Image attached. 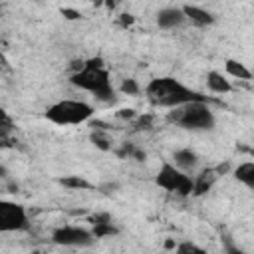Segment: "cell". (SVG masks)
<instances>
[{
  "label": "cell",
  "mask_w": 254,
  "mask_h": 254,
  "mask_svg": "<svg viewBox=\"0 0 254 254\" xmlns=\"http://www.w3.org/2000/svg\"><path fill=\"white\" fill-rule=\"evenodd\" d=\"M145 95L153 107H165V109H175L190 101H210L200 91L185 85L183 81L171 75L153 77L145 87Z\"/></svg>",
  "instance_id": "cell-1"
},
{
  "label": "cell",
  "mask_w": 254,
  "mask_h": 254,
  "mask_svg": "<svg viewBox=\"0 0 254 254\" xmlns=\"http://www.w3.org/2000/svg\"><path fill=\"white\" fill-rule=\"evenodd\" d=\"M69 81L75 87H79L83 91H89L99 101L107 103V101L115 99V87L111 83L109 69H107V65H105V62L101 58L83 60L81 67L71 73Z\"/></svg>",
  "instance_id": "cell-2"
},
{
  "label": "cell",
  "mask_w": 254,
  "mask_h": 254,
  "mask_svg": "<svg viewBox=\"0 0 254 254\" xmlns=\"http://www.w3.org/2000/svg\"><path fill=\"white\" fill-rule=\"evenodd\" d=\"M167 119L187 131H210L216 125V117L208 107V101H190L169 111Z\"/></svg>",
  "instance_id": "cell-3"
},
{
  "label": "cell",
  "mask_w": 254,
  "mask_h": 254,
  "mask_svg": "<svg viewBox=\"0 0 254 254\" xmlns=\"http://www.w3.org/2000/svg\"><path fill=\"white\" fill-rule=\"evenodd\" d=\"M44 117L54 123V125H79V123H85L93 117V107L85 101H79V99H62V101H56L52 103Z\"/></svg>",
  "instance_id": "cell-4"
},
{
  "label": "cell",
  "mask_w": 254,
  "mask_h": 254,
  "mask_svg": "<svg viewBox=\"0 0 254 254\" xmlns=\"http://www.w3.org/2000/svg\"><path fill=\"white\" fill-rule=\"evenodd\" d=\"M155 185L161 187L163 190L179 194V196H192L194 179L190 175H187V171L177 167L175 163L163 161L155 175Z\"/></svg>",
  "instance_id": "cell-5"
},
{
  "label": "cell",
  "mask_w": 254,
  "mask_h": 254,
  "mask_svg": "<svg viewBox=\"0 0 254 254\" xmlns=\"http://www.w3.org/2000/svg\"><path fill=\"white\" fill-rule=\"evenodd\" d=\"M30 228L28 212L14 200H0V232H22Z\"/></svg>",
  "instance_id": "cell-6"
},
{
  "label": "cell",
  "mask_w": 254,
  "mask_h": 254,
  "mask_svg": "<svg viewBox=\"0 0 254 254\" xmlns=\"http://www.w3.org/2000/svg\"><path fill=\"white\" fill-rule=\"evenodd\" d=\"M93 240H95L93 232L83 226L64 224V226L54 228L52 232V242L58 246H67V248H87L93 244Z\"/></svg>",
  "instance_id": "cell-7"
},
{
  "label": "cell",
  "mask_w": 254,
  "mask_h": 254,
  "mask_svg": "<svg viewBox=\"0 0 254 254\" xmlns=\"http://www.w3.org/2000/svg\"><path fill=\"white\" fill-rule=\"evenodd\" d=\"M155 20H157V26H159L161 30H175V28L183 26V22L187 20V16H185L183 8H175V6H171V8H163V10H159Z\"/></svg>",
  "instance_id": "cell-8"
},
{
  "label": "cell",
  "mask_w": 254,
  "mask_h": 254,
  "mask_svg": "<svg viewBox=\"0 0 254 254\" xmlns=\"http://www.w3.org/2000/svg\"><path fill=\"white\" fill-rule=\"evenodd\" d=\"M183 12H185L187 20H189L190 24L198 26V28H206V26H212V24H214V16H212L208 10L200 8V6L185 4V6H183Z\"/></svg>",
  "instance_id": "cell-9"
},
{
  "label": "cell",
  "mask_w": 254,
  "mask_h": 254,
  "mask_svg": "<svg viewBox=\"0 0 254 254\" xmlns=\"http://www.w3.org/2000/svg\"><path fill=\"white\" fill-rule=\"evenodd\" d=\"M91 232L95 238H105V236H115L119 230L113 226L111 216L107 212H99L91 216Z\"/></svg>",
  "instance_id": "cell-10"
},
{
  "label": "cell",
  "mask_w": 254,
  "mask_h": 254,
  "mask_svg": "<svg viewBox=\"0 0 254 254\" xmlns=\"http://www.w3.org/2000/svg\"><path fill=\"white\" fill-rule=\"evenodd\" d=\"M218 177H220V171H218L216 167H212V169H204V171L194 179L192 196H202V194H206V192L212 189V185L216 183Z\"/></svg>",
  "instance_id": "cell-11"
},
{
  "label": "cell",
  "mask_w": 254,
  "mask_h": 254,
  "mask_svg": "<svg viewBox=\"0 0 254 254\" xmlns=\"http://www.w3.org/2000/svg\"><path fill=\"white\" fill-rule=\"evenodd\" d=\"M206 85H208V89H210L212 93H218V95H224V93H230V91H232L230 79H226L224 73L214 71V69H210V71L206 73Z\"/></svg>",
  "instance_id": "cell-12"
},
{
  "label": "cell",
  "mask_w": 254,
  "mask_h": 254,
  "mask_svg": "<svg viewBox=\"0 0 254 254\" xmlns=\"http://www.w3.org/2000/svg\"><path fill=\"white\" fill-rule=\"evenodd\" d=\"M173 163L177 167H181L183 171H192L198 163V155L190 147H183V149H177L173 153Z\"/></svg>",
  "instance_id": "cell-13"
},
{
  "label": "cell",
  "mask_w": 254,
  "mask_h": 254,
  "mask_svg": "<svg viewBox=\"0 0 254 254\" xmlns=\"http://www.w3.org/2000/svg\"><path fill=\"white\" fill-rule=\"evenodd\" d=\"M232 175H234V179H236L240 185H244L246 189L254 190V161H244V163H240V165L232 171Z\"/></svg>",
  "instance_id": "cell-14"
},
{
  "label": "cell",
  "mask_w": 254,
  "mask_h": 254,
  "mask_svg": "<svg viewBox=\"0 0 254 254\" xmlns=\"http://www.w3.org/2000/svg\"><path fill=\"white\" fill-rule=\"evenodd\" d=\"M224 69H226V75H230L234 79H252V71L238 60H226Z\"/></svg>",
  "instance_id": "cell-15"
},
{
  "label": "cell",
  "mask_w": 254,
  "mask_h": 254,
  "mask_svg": "<svg viewBox=\"0 0 254 254\" xmlns=\"http://www.w3.org/2000/svg\"><path fill=\"white\" fill-rule=\"evenodd\" d=\"M115 155H117L119 159H135V161H145V157H147L145 151L139 149L135 143H123L121 149L115 151Z\"/></svg>",
  "instance_id": "cell-16"
},
{
  "label": "cell",
  "mask_w": 254,
  "mask_h": 254,
  "mask_svg": "<svg viewBox=\"0 0 254 254\" xmlns=\"http://www.w3.org/2000/svg\"><path fill=\"white\" fill-rule=\"evenodd\" d=\"M60 185L65 187V189H71V190H91L93 189V185L89 181H85L83 177H79V175L64 177V179H60Z\"/></svg>",
  "instance_id": "cell-17"
},
{
  "label": "cell",
  "mask_w": 254,
  "mask_h": 254,
  "mask_svg": "<svg viewBox=\"0 0 254 254\" xmlns=\"http://www.w3.org/2000/svg\"><path fill=\"white\" fill-rule=\"evenodd\" d=\"M89 141H91L97 149H101V151H111V141H109V137L105 135V129H101V127H93V131H91V135H89Z\"/></svg>",
  "instance_id": "cell-18"
},
{
  "label": "cell",
  "mask_w": 254,
  "mask_h": 254,
  "mask_svg": "<svg viewBox=\"0 0 254 254\" xmlns=\"http://www.w3.org/2000/svg\"><path fill=\"white\" fill-rule=\"evenodd\" d=\"M153 123H155V115H153V113H143V115H137V117H135L133 127H135L137 131H147V129L153 127Z\"/></svg>",
  "instance_id": "cell-19"
},
{
  "label": "cell",
  "mask_w": 254,
  "mask_h": 254,
  "mask_svg": "<svg viewBox=\"0 0 254 254\" xmlns=\"http://www.w3.org/2000/svg\"><path fill=\"white\" fill-rule=\"evenodd\" d=\"M119 91H121V93H125V95H137V93L141 91V87H139V83H137L133 77H127V79H123V81H121Z\"/></svg>",
  "instance_id": "cell-20"
},
{
  "label": "cell",
  "mask_w": 254,
  "mask_h": 254,
  "mask_svg": "<svg viewBox=\"0 0 254 254\" xmlns=\"http://www.w3.org/2000/svg\"><path fill=\"white\" fill-rule=\"evenodd\" d=\"M175 252H179V254H190V252H194V254H202L204 250H202L200 246H196L194 242H181V244L175 246Z\"/></svg>",
  "instance_id": "cell-21"
},
{
  "label": "cell",
  "mask_w": 254,
  "mask_h": 254,
  "mask_svg": "<svg viewBox=\"0 0 254 254\" xmlns=\"http://www.w3.org/2000/svg\"><path fill=\"white\" fill-rule=\"evenodd\" d=\"M117 117H119V119L133 121V119L137 117V111H135V109H119V111H117Z\"/></svg>",
  "instance_id": "cell-22"
},
{
  "label": "cell",
  "mask_w": 254,
  "mask_h": 254,
  "mask_svg": "<svg viewBox=\"0 0 254 254\" xmlns=\"http://www.w3.org/2000/svg\"><path fill=\"white\" fill-rule=\"evenodd\" d=\"M133 22H135V16H131V14H121L119 16V26L121 28H129V26H133Z\"/></svg>",
  "instance_id": "cell-23"
},
{
  "label": "cell",
  "mask_w": 254,
  "mask_h": 254,
  "mask_svg": "<svg viewBox=\"0 0 254 254\" xmlns=\"http://www.w3.org/2000/svg\"><path fill=\"white\" fill-rule=\"evenodd\" d=\"M62 14H64V18H67V20H77V18H81V14H79L77 10H71V8H62Z\"/></svg>",
  "instance_id": "cell-24"
},
{
  "label": "cell",
  "mask_w": 254,
  "mask_h": 254,
  "mask_svg": "<svg viewBox=\"0 0 254 254\" xmlns=\"http://www.w3.org/2000/svg\"><path fill=\"white\" fill-rule=\"evenodd\" d=\"M175 246H177V244H175L173 240H167V242H165V248H173V250H175Z\"/></svg>",
  "instance_id": "cell-25"
}]
</instances>
